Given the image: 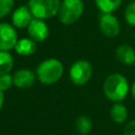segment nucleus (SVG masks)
Instances as JSON below:
<instances>
[{
    "label": "nucleus",
    "instance_id": "1",
    "mask_svg": "<svg viewBox=\"0 0 135 135\" xmlns=\"http://www.w3.org/2000/svg\"><path fill=\"white\" fill-rule=\"evenodd\" d=\"M102 90L109 100L113 102H120L127 97L130 86L128 79L122 74L113 73L104 79Z\"/></svg>",
    "mask_w": 135,
    "mask_h": 135
},
{
    "label": "nucleus",
    "instance_id": "2",
    "mask_svg": "<svg viewBox=\"0 0 135 135\" xmlns=\"http://www.w3.org/2000/svg\"><path fill=\"white\" fill-rule=\"evenodd\" d=\"M63 64L56 58L42 60L36 68V76L43 84H54L60 80L63 75Z\"/></svg>",
    "mask_w": 135,
    "mask_h": 135
},
{
    "label": "nucleus",
    "instance_id": "3",
    "mask_svg": "<svg viewBox=\"0 0 135 135\" xmlns=\"http://www.w3.org/2000/svg\"><path fill=\"white\" fill-rule=\"evenodd\" d=\"M84 11L82 0H62L58 11V18L61 23L70 25L79 20Z\"/></svg>",
    "mask_w": 135,
    "mask_h": 135
},
{
    "label": "nucleus",
    "instance_id": "4",
    "mask_svg": "<svg viewBox=\"0 0 135 135\" xmlns=\"http://www.w3.org/2000/svg\"><path fill=\"white\" fill-rule=\"evenodd\" d=\"M61 0H28L27 6L35 18L49 19L58 15Z\"/></svg>",
    "mask_w": 135,
    "mask_h": 135
},
{
    "label": "nucleus",
    "instance_id": "5",
    "mask_svg": "<svg viewBox=\"0 0 135 135\" xmlns=\"http://www.w3.org/2000/svg\"><path fill=\"white\" fill-rule=\"evenodd\" d=\"M92 73H93V69L91 63L88 60L79 59L71 65L69 71V76L74 84L83 85L91 79Z\"/></svg>",
    "mask_w": 135,
    "mask_h": 135
},
{
    "label": "nucleus",
    "instance_id": "6",
    "mask_svg": "<svg viewBox=\"0 0 135 135\" xmlns=\"http://www.w3.org/2000/svg\"><path fill=\"white\" fill-rule=\"evenodd\" d=\"M13 24L0 22V51H11L18 41V35Z\"/></svg>",
    "mask_w": 135,
    "mask_h": 135
},
{
    "label": "nucleus",
    "instance_id": "7",
    "mask_svg": "<svg viewBox=\"0 0 135 135\" xmlns=\"http://www.w3.org/2000/svg\"><path fill=\"white\" fill-rule=\"evenodd\" d=\"M99 28L104 36L114 38L120 32V23L112 13H102L99 18Z\"/></svg>",
    "mask_w": 135,
    "mask_h": 135
},
{
    "label": "nucleus",
    "instance_id": "8",
    "mask_svg": "<svg viewBox=\"0 0 135 135\" xmlns=\"http://www.w3.org/2000/svg\"><path fill=\"white\" fill-rule=\"evenodd\" d=\"M26 30L30 38H32L36 42H42L49 36V26L43 19L34 17L27 25Z\"/></svg>",
    "mask_w": 135,
    "mask_h": 135
},
{
    "label": "nucleus",
    "instance_id": "9",
    "mask_svg": "<svg viewBox=\"0 0 135 135\" xmlns=\"http://www.w3.org/2000/svg\"><path fill=\"white\" fill-rule=\"evenodd\" d=\"M34 16L32 15L27 5L17 7L12 15V24L16 28H26Z\"/></svg>",
    "mask_w": 135,
    "mask_h": 135
},
{
    "label": "nucleus",
    "instance_id": "10",
    "mask_svg": "<svg viewBox=\"0 0 135 135\" xmlns=\"http://www.w3.org/2000/svg\"><path fill=\"white\" fill-rule=\"evenodd\" d=\"M36 80V75L33 71L28 69H20L13 75L14 85L18 89H28Z\"/></svg>",
    "mask_w": 135,
    "mask_h": 135
},
{
    "label": "nucleus",
    "instance_id": "11",
    "mask_svg": "<svg viewBox=\"0 0 135 135\" xmlns=\"http://www.w3.org/2000/svg\"><path fill=\"white\" fill-rule=\"evenodd\" d=\"M117 59L124 65L135 64V50L129 44H120L116 49Z\"/></svg>",
    "mask_w": 135,
    "mask_h": 135
},
{
    "label": "nucleus",
    "instance_id": "12",
    "mask_svg": "<svg viewBox=\"0 0 135 135\" xmlns=\"http://www.w3.org/2000/svg\"><path fill=\"white\" fill-rule=\"evenodd\" d=\"M14 50L21 56H32L37 51V42L32 38L18 39Z\"/></svg>",
    "mask_w": 135,
    "mask_h": 135
},
{
    "label": "nucleus",
    "instance_id": "13",
    "mask_svg": "<svg viewBox=\"0 0 135 135\" xmlns=\"http://www.w3.org/2000/svg\"><path fill=\"white\" fill-rule=\"evenodd\" d=\"M110 116H111V119L115 123L121 124V123L126 122V120L128 118V110L122 103L115 102L110 110Z\"/></svg>",
    "mask_w": 135,
    "mask_h": 135
},
{
    "label": "nucleus",
    "instance_id": "14",
    "mask_svg": "<svg viewBox=\"0 0 135 135\" xmlns=\"http://www.w3.org/2000/svg\"><path fill=\"white\" fill-rule=\"evenodd\" d=\"M14 66V58L9 51H0V75L9 74Z\"/></svg>",
    "mask_w": 135,
    "mask_h": 135
},
{
    "label": "nucleus",
    "instance_id": "15",
    "mask_svg": "<svg viewBox=\"0 0 135 135\" xmlns=\"http://www.w3.org/2000/svg\"><path fill=\"white\" fill-rule=\"evenodd\" d=\"M121 2L122 0H95L96 6L101 13H113L120 6Z\"/></svg>",
    "mask_w": 135,
    "mask_h": 135
},
{
    "label": "nucleus",
    "instance_id": "16",
    "mask_svg": "<svg viewBox=\"0 0 135 135\" xmlns=\"http://www.w3.org/2000/svg\"><path fill=\"white\" fill-rule=\"evenodd\" d=\"M92 127H93L92 120L88 116L81 115L76 120V130L81 135H88L91 132Z\"/></svg>",
    "mask_w": 135,
    "mask_h": 135
},
{
    "label": "nucleus",
    "instance_id": "17",
    "mask_svg": "<svg viewBox=\"0 0 135 135\" xmlns=\"http://www.w3.org/2000/svg\"><path fill=\"white\" fill-rule=\"evenodd\" d=\"M124 19L131 26H135V0L131 1L124 9Z\"/></svg>",
    "mask_w": 135,
    "mask_h": 135
},
{
    "label": "nucleus",
    "instance_id": "18",
    "mask_svg": "<svg viewBox=\"0 0 135 135\" xmlns=\"http://www.w3.org/2000/svg\"><path fill=\"white\" fill-rule=\"evenodd\" d=\"M14 7V0H0V19L6 17Z\"/></svg>",
    "mask_w": 135,
    "mask_h": 135
},
{
    "label": "nucleus",
    "instance_id": "19",
    "mask_svg": "<svg viewBox=\"0 0 135 135\" xmlns=\"http://www.w3.org/2000/svg\"><path fill=\"white\" fill-rule=\"evenodd\" d=\"M13 84H14V81H13V76L11 74L0 75V90L5 92L9 90Z\"/></svg>",
    "mask_w": 135,
    "mask_h": 135
},
{
    "label": "nucleus",
    "instance_id": "20",
    "mask_svg": "<svg viewBox=\"0 0 135 135\" xmlns=\"http://www.w3.org/2000/svg\"><path fill=\"white\" fill-rule=\"evenodd\" d=\"M123 135H135V119L129 121L123 130Z\"/></svg>",
    "mask_w": 135,
    "mask_h": 135
},
{
    "label": "nucleus",
    "instance_id": "21",
    "mask_svg": "<svg viewBox=\"0 0 135 135\" xmlns=\"http://www.w3.org/2000/svg\"><path fill=\"white\" fill-rule=\"evenodd\" d=\"M3 103H4V92L2 90H0V111L2 110Z\"/></svg>",
    "mask_w": 135,
    "mask_h": 135
},
{
    "label": "nucleus",
    "instance_id": "22",
    "mask_svg": "<svg viewBox=\"0 0 135 135\" xmlns=\"http://www.w3.org/2000/svg\"><path fill=\"white\" fill-rule=\"evenodd\" d=\"M131 93H132V96L135 98V81L132 83V86H131Z\"/></svg>",
    "mask_w": 135,
    "mask_h": 135
}]
</instances>
